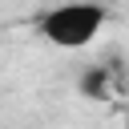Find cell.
Segmentation results:
<instances>
[{"mask_svg": "<svg viewBox=\"0 0 129 129\" xmlns=\"http://www.w3.org/2000/svg\"><path fill=\"white\" fill-rule=\"evenodd\" d=\"M105 20H109L105 4H97V0H64V4H52L48 12L36 16V32L56 48H85V44L97 40Z\"/></svg>", "mask_w": 129, "mask_h": 129, "instance_id": "1", "label": "cell"}, {"mask_svg": "<svg viewBox=\"0 0 129 129\" xmlns=\"http://www.w3.org/2000/svg\"><path fill=\"white\" fill-rule=\"evenodd\" d=\"M81 93L93 97V101H101V97H105V69H89V73L81 77Z\"/></svg>", "mask_w": 129, "mask_h": 129, "instance_id": "2", "label": "cell"}]
</instances>
